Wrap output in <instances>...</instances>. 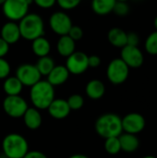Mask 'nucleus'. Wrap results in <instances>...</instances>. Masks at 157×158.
<instances>
[{
  "label": "nucleus",
  "instance_id": "nucleus-7",
  "mask_svg": "<svg viewBox=\"0 0 157 158\" xmlns=\"http://www.w3.org/2000/svg\"><path fill=\"white\" fill-rule=\"evenodd\" d=\"M28 107V103L20 95H6L3 101V109L5 113L13 118H22Z\"/></svg>",
  "mask_w": 157,
  "mask_h": 158
},
{
  "label": "nucleus",
  "instance_id": "nucleus-10",
  "mask_svg": "<svg viewBox=\"0 0 157 158\" xmlns=\"http://www.w3.org/2000/svg\"><path fill=\"white\" fill-rule=\"evenodd\" d=\"M88 56L85 53L75 51L66 60V68L68 72L73 75H81L84 73L88 69Z\"/></svg>",
  "mask_w": 157,
  "mask_h": 158
},
{
  "label": "nucleus",
  "instance_id": "nucleus-38",
  "mask_svg": "<svg viewBox=\"0 0 157 158\" xmlns=\"http://www.w3.org/2000/svg\"><path fill=\"white\" fill-rule=\"evenodd\" d=\"M154 25H155V31H157V16L155 19V21H154Z\"/></svg>",
  "mask_w": 157,
  "mask_h": 158
},
{
  "label": "nucleus",
  "instance_id": "nucleus-32",
  "mask_svg": "<svg viewBox=\"0 0 157 158\" xmlns=\"http://www.w3.org/2000/svg\"><path fill=\"white\" fill-rule=\"evenodd\" d=\"M32 3H34L36 6H38L41 8L48 9L56 5V0H32Z\"/></svg>",
  "mask_w": 157,
  "mask_h": 158
},
{
  "label": "nucleus",
  "instance_id": "nucleus-31",
  "mask_svg": "<svg viewBox=\"0 0 157 158\" xmlns=\"http://www.w3.org/2000/svg\"><path fill=\"white\" fill-rule=\"evenodd\" d=\"M68 35L72 40H74L76 42V41H79V40H81L82 38V36H83V31H82V29L80 26H76V25L74 26V25H72V27L70 28Z\"/></svg>",
  "mask_w": 157,
  "mask_h": 158
},
{
  "label": "nucleus",
  "instance_id": "nucleus-17",
  "mask_svg": "<svg viewBox=\"0 0 157 158\" xmlns=\"http://www.w3.org/2000/svg\"><path fill=\"white\" fill-rule=\"evenodd\" d=\"M121 151L125 153H134L140 146V140L135 134L122 132L118 136Z\"/></svg>",
  "mask_w": 157,
  "mask_h": 158
},
{
  "label": "nucleus",
  "instance_id": "nucleus-1",
  "mask_svg": "<svg viewBox=\"0 0 157 158\" xmlns=\"http://www.w3.org/2000/svg\"><path fill=\"white\" fill-rule=\"evenodd\" d=\"M94 128L97 134L104 139L118 137L123 132L121 118L114 113L100 116L95 121Z\"/></svg>",
  "mask_w": 157,
  "mask_h": 158
},
{
  "label": "nucleus",
  "instance_id": "nucleus-28",
  "mask_svg": "<svg viewBox=\"0 0 157 158\" xmlns=\"http://www.w3.org/2000/svg\"><path fill=\"white\" fill-rule=\"evenodd\" d=\"M113 12L119 16V17H124L127 16L130 12V6L127 4V2H123V1H117L113 9Z\"/></svg>",
  "mask_w": 157,
  "mask_h": 158
},
{
  "label": "nucleus",
  "instance_id": "nucleus-15",
  "mask_svg": "<svg viewBox=\"0 0 157 158\" xmlns=\"http://www.w3.org/2000/svg\"><path fill=\"white\" fill-rule=\"evenodd\" d=\"M69 72L68 70V69L66 68V66L63 65H58V66H55V68L51 70V72L47 75V81L55 86H59L64 84L69 77Z\"/></svg>",
  "mask_w": 157,
  "mask_h": 158
},
{
  "label": "nucleus",
  "instance_id": "nucleus-27",
  "mask_svg": "<svg viewBox=\"0 0 157 158\" xmlns=\"http://www.w3.org/2000/svg\"><path fill=\"white\" fill-rule=\"evenodd\" d=\"M68 105L70 108V110H79L81 109L84 105V99L81 94H72L70 95L68 100Z\"/></svg>",
  "mask_w": 157,
  "mask_h": 158
},
{
  "label": "nucleus",
  "instance_id": "nucleus-12",
  "mask_svg": "<svg viewBox=\"0 0 157 158\" xmlns=\"http://www.w3.org/2000/svg\"><path fill=\"white\" fill-rule=\"evenodd\" d=\"M120 58L130 69H138L142 67L144 62L143 54L138 46L126 45L122 47Z\"/></svg>",
  "mask_w": 157,
  "mask_h": 158
},
{
  "label": "nucleus",
  "instance_id": "nucleus-33",
  "mask_svg": "<svg viewBox=\"0 0 157 158\" xmlns=\"http://www.w3.org/2000/svg\"><path fill=\"white\" fill-rule=\"evenodd\" d=\"M140 43V37L136 32H129L127 33V45L138 46Z\"/></svg>",
  "mask_w": 157,
  "mask_h": 158
},
{
  "label": "nucleus",
  "instance_id": "nucleus-22",
  "mask_svg": "<svg viewBox=\"0 0 157 158\" xmlns=\"http://www.w3.org/2000/svg\"><path fill=\"white\" fill-rule=\"evenodd\" d=\"M117 0H92V9L99 16H105L113 12Z\"/></svg>",
  "mask_w": 157,
  "mask_h": 158
},
{
  "label": "nucleus",
  "instance_id": "nucleus-5",
  "mask_svg": "<svg viewBox=\"0 0 157 158\" xmlns=\"http://www.w3.org/2000/svg\"><path fill=\"white\" fill-rule=\"evenodd\" d=\"M32 0H6L2 4V11L10 21H19L29 13Z\"/></svg>",
  "mask_w": 157,
  "mask_h": 158
},
{
  "label": "nucleus",
  "instance_id": "nucleus-20",
  "mask_svg": "<svg viewBox=\"0 0 157 158\" xmlns=\"http://www.w3.org/2000/svg\"><path fill=\"white\" fill-rule=\"evenodd\" d=\"M108 42L115 47L122 48L127 45V32L118 27H114L107 33Z\"/></svg>",
  "mask_w": 157,
  "mask_h": 158
},
{
  "label": "nucleus",
  "instance_id": "nucleus-39",
  "mask_svg": "<svg viewBox=\"0 0 157 158\" xmlns=\"http://www.w3.org/2000/svg\"><path fill=\"white\" fill-rule=\"evenodd\" d=\"M142 158H156L155 156H143V157Z\"/></svg>",
  "mask_w": 157,
  "mask_h": 158
},
{
  "label": "nucleus",
  "instance_id": "nucleus-13",
  "mask_svg": "<svg viewBox=\"0 0 157 158\" xmlns=\"http://www.w3.org/2000/svg\"><path fill=\"white\" fill-rule=\"evenodd\" d=\"M47 110L49 115L56 119L66 118L71 111L67 100L63 98H55L47 107Z\"/></svg>",
  "mask_w": 157,
  "mask_h": 158
},
{
  "label": "nucleus",
  "instance_id": "nucleus-25",
  "mask_svg": "<svg viewBox=\"0 0 157 158\" xmlns=\"http://www.w3.org/2000/svg\"><path fill=\"white\" fill-rule=\"evenodd\" d=\"M105 150L109 155H118L121 151L120 143L118 140V137H111L105 139Z\"/></svg>",
  "mask_w": 157,
  "mask_h": 158
},
{
  "label": "nucleus",
  "instance_id": "nucleus-37",
  "mask_svg": "<svg viewBox=\"0 0 157 158\" xmlns=\"http://www.w3.org/2000/svg\"><path fill=\"white\" fill-rule=\"evenodd\" d=\"M68 158H89L87 156L84 155H81V154H77V155H73L71 156H69Z\"/></svg>",
  "mask_w": 157,
  "mask_h": 158
},
{
  "label": "nucleus",
  "instance_id": "nucleus-26",
  "mask_svg": "<svg viewBox=\"0 0 157 158\" xmlns=\"http://www.w3.org/2000/svg\"><path fill=\"white\" fill-rule=\"evenodd\" d=\"M144 48L145 51L152 56H156L157 55V31H155L153 32H151L146 40H145V44H144Z\"/></svg>",
  "mask_w": 157,
  "mask_h": 158
},
{
  "label": "nucleus",
  "instance_id": "nucleus-30",
  "mask_svg": "<svg viewBox=\"0 0 157 158\" xmlns=\"http://www.w3.org/2000/svg\"><path fill=\"white\" fill-rule=\"evenodd\" d=\"M10 64L4 57H0V80H5L7 78L10 74Z\"/></svg>",
  "mask_w": 157,
  "mask_h": 158
},
{
  "label": "nucleus",
  "instance_id": "nucleus-29",
  "mask_svg": "<svg viewBox=\"0 0 157 158\" xmlns=\"http://www.w3.org/2000/svg\"><path fill=\"white\" fill-rule=\"evenodd\" d=\"M81 0H56L57 5L65 10H71L76 8L80 4Z\"/></svg>",
  "mask_w": 157,
  "mask_h": 158
},
{
  "label": "nucleus",
  "instance_id": "nucleus-16",
  "mask_svg": "<svg viewBox=\"0 0 157 158\" xmlns=\"http://www.w3.org/2000/svg\"><path fill=\"white\" fill-rule=\"evenodd\" d=\"M23 122L25 126L31 131L39 129L42 125V116L40 111L35 107H28L23 115Z\"/></svg>",
  "mask_w": 157,
  "mask_h": 158
},
{
  "label": "nucleus",
  "instance_id": "nucleus-40",
  "mask_svg": "<svg viewBox=\"0 0 157 158\" xmlns=\"http://www.w3.org/2000/svg\"><path fill=\"white\" fill-rule=\"evenodd\" d=\"M5 1H6V0H0V5H2Z\"/></svg>",
  "mask_w": 157,
  "mask_h": 158
},
{
  "label": "nucleus",
  "instance_id": "nucleus-23",
  "mask_svg": "<svg viewBox=\"0 0 157 158\" xmlns=\"http://www.w3.org/2000/svg\"><path fill=\"white\" fill-rule=\"evenodd\" d=\"M23 85L19 81V79L16 76L7 77L5 79L3 83V89L6 95H19L22 91Z\"/></svg>",
  "mask_w": 157,
  "mask_h": 158
},
{
  "label": "nucleus",
  "instance_id": "nucleus-6",
  "mask_svg": "<svg viewBox=\"0 0 157 158\" xmlns=\"http://www.w3.org/2000/svg\"><path fill=\"white\" fill-rule=\"evenodd\" d=\"M130 75V68L120 58H114L110 61L106 69V77L114 85L124 83Z\"/></svg>",
  "mask_w": 157,
  "mask_h": 158
},
{
  "label": "nucleus",
  "instance_id": "nucleus-3",
  "mask_svg": "<svg viewBox=\"0 0 157 158\" xmlns=\"http://www.w3.org/2000/svg\"><path fill=\"white\" fill-rule=\"evenodd\" d=\"M22 38L33 41L44 35V23L41 16L36 13H28L18 23Z\"/></svg>",
  "mask_w": 157,
  "mask_h": 158
},
{
  "label": "nucleus",
  "instance_id": "nucleus-4",
  "mask_svg": "<svg viewBox=\"0 0 157 158\" xmlns=\"http://www.w3.org/2000/svg\"><path fill=\"white\" fill-rule=\"evenodd\" d=\"M2 150L6 158H23L29 151V144L22 135L9 133L3 139Z\"/></svg>",
  "mask_w": 157,
  "mask_h": 158
},
{
  "label": "nucleus",
  "instance_id": "nucleus-9",
  "mask_svg": "<svg viewBox=\"0 0 157 158\" xmlns=\"http://www.w3.org/2000/svg\"><path fill=\"white\" fill-rule=\"evenodd\" d=\"M16 77L22 83L23 86L31 87L36 82L41 81L42 75L38 71L35 65L32 64H21L16 69Z\"/></svg>",
  "mask_w": 157,
  "mask_h": 158
},
{
  "label": "nucleus",
  "instance_id": "nucleus-24",
  "mask_svg": "<svg viewBox=\"0 0 157 158\" xmlns=\"http://www.w3.org/2000/svg\"><path fill=\"white\" fill-rule=\"evenodd\" d=\"M35 66L42 76H47L51 72V70L55 68L56 64L51 56H45L39 57Z\"/></svg>",
  "mask_w": 157,
  "mask_h": 158
},
{
  "label": "nucleus",
  "instance_id": "nucleus-19",
  "mask_svg": "<svg viewBox=\"0 0 157 158\" xmlns=\"http://www.w3.org/2000/svg\"><path fill=\"white\" fill-rule=\"evenodd\" d=\"M76 44L75 41L72 40L68 35L60 36L56 43V51L57 53L64 57L69 56L75 52Z\"/></svg>",
  "mask_w": 157,
  "mask_h": 158
},
{
  "label": "nucleus",
  "instance_id": "nucleus-21",
  "mask_svg": "<svg viewBox=\"0 0 157 158\" xmlns=\"http://www.w3.org/2000/svg\"><path fill=\"white\" fill-rule=\"evenodd\" d=\"M31 42V49L36 56L42 57L49 55L51 51V44L50 42L45 37L41 36L39 38L34 39Z\"/></svg>",
  "mask_w": 157,
  "mask_h": 158
},
{
  "label": "nucleus",
  "instance_id": "nucleus-34",
  "mask_svg": "<svg viewBox=\"0 0 157 158\" xmlns=\"http://www.w3.org/2000/svg\"><path fill=\"white\" fill-rule=\"evenodd\" d=\"M88 65L89 68H98L101 65V58L96 55H92L88 56Z\"/></svg>",
  "mask_w": 157,
  "mask_h": 158
},
{
  "label": "nucleus",
  "instance_id": "nucleus-8",
  "mask_svg": "<svg viewBox=\"0 0 157 158\" xmlns=\"http://www.w3.org/2000/svg\"><path fill=\"white\" fill-rule=\"evenodd\" d=\"M50 29L57 35H68L70 28L72 27V21L70 17L63 11H56L49 18Z\"/></svg>",
  "mask_w": 157,
  "mask_h": 158
},
{
  "label": "nucleus",
  "instance_id": "nucleus-11",
  "mask_svg": "<svg viewBox=\"0 0 157 158\" xmlns=\"http://www.w3.org/2000/svg\"><path fill=\"white\" fill-rule=\"evenodd\" d=\"M122 120V129L124 132L135 134L142 132L146 125V120L144 117L140 113H129L127 114Z\"/></svg>",
  "mask_w": 157,
  "mask_h": 158
},
{
  "label": "nucleus",
  "instance_id": "nucleus-41",
  "mask_svg": "<svg viewBox=\"0 0 157 158\" xmlns=\"http://www.w3.org/2000/svg\"><path fill=\"white\" fill-rule=\"evenodd\" d=\"M117 1H123V2H127L128 0H117Z\"/></svg>",
  "mask_w": 157,
  "mask_h": 158
},
{
  "label": "nucleus",
  "instance_id": "nucleus-35",
  "mask_svg": "<svg viewBox=\"0 0 157 158\" xmlns=\"http://www.w3.org/2000/svg\"><path fill=\"white\" fill-rule=\"evenodd\" d=\"M23 158H47V156L41 151L32 150L28 151V153L23 156Z\"/></svg>",
  "mask_w": 157,
  "mask_h": 158
},
{
  "label": "nucleus",
  "instance_id": "nucleus-18",
  "mask_svg": "<svg viewBox=\"0 0 157 158\" xmlns=\"http://www.w3.org/2000/svg\"><path fill=\"white\" fill-rule=\"evenodd\" d=\"M85 93L90 99L99 100L105 95V86L100 80H92L86 84Z\"/></svg>",
  "mask_w": 157,
  "mask_h": 158
},
{
  "label": "nucleus",
  "instance_id": "nucleus-36",
  "mask_svg": "<svg viewBox=\"0 0 157 158\" xmlns=\"http://www.w3.org/2000/svg\"><path fill=\"white\" fill-rule=\"evenodd\" d=\"M9 51V44L0 37V57H4Z\"/></svg>",
  "mask_w": 157,
  "mask_h": 158
},
{
  "label": "nucleus",
  "instance_id": "nucleus-2",
  "mask_svg": "<svg viewBox=\"0 0 157 158\" xmlns=\"http://www.w3.org/2000/svg\"><path fill=\"white\" fill-rule=\"evenodd\" d=\"M30 98L33 107L38 110L47 109L55 99V87L47 81H39L31 87Z\"/></svg>",
  "mask_w": 157,
  "mask_h": 158
},
{
  "label": "nucleus",
  "instance_id": "nucleus-14",
  "mask_svg": "<svg viewBox=\"0 0 157 158\" xmlns=\"http://www.w3.org/2000/svg\"><path fill=\"white\" fill-rule=\"evenodd\" d=\"M0 34V37L8 44H16L21 37L19 24L15 21H7L5 23L1 28Z\"/></svg>",
  "mask_w": 157,
  "mask_h": 158
}]
</instances>
